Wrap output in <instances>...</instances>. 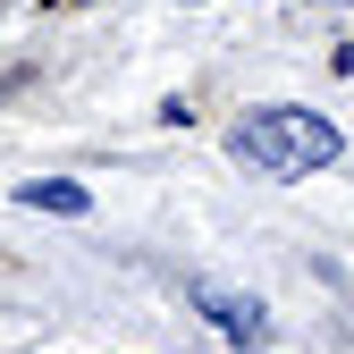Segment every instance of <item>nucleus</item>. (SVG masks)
Here are the masks:
<instances>
[{
	"mask_svg": "<svg viewBox=\"0 0 354 354\" xmlns=\"http://www.w3.org/2000/svg\"><path fill=\"white\" fill-rule=\"evenodd\" d=\"M17 203H26V211H59V219H84V211H93V194L68 186V177H26Z\"/></svg>",
	"mask_w": 354,
	"mask_h": 354,
	"instance_id": "7ed1b4c3",
	"label": "nucleus"
},
{
	"mask_svg": "<svg viewBox=\"0 0 354 354\" xmlns=\"http://www.w3.org/2000/svg\"><path fill=\"white\" fill-rule=\"evenodd\" d=\"M203 313H211L219 329H228L236 346H253V337H261V304H253V295H228V287H203Z\"/></svg>",
	"mask_w": 354,
	"mask_h": 354,
	"instance_id": "f03ea898",
	"label": "nucleus"
},
{
	"mask_svg": "<svg viewBox=\"0 0 354 354\" xmlns=\"http://www.w3.org/2000/svg\"><path fill=\"white\" fill-rule=\"evenodd\" d=\"M228 152L245 160V169H261V177H279V186H295V177H313V169H329L337 160V127L321 118V110H253L236 136H228Z\"/></svg>",
	"mask_w": 354,
	"mask_h": 354,
	"instance_id": "f257e3e1",
	"label": "nucleus"
}]
</instances>
